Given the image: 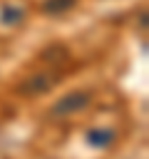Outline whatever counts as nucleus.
Returning <instances> with one entry per match:
<instances>
[{"label": "nucleus", "instance_id": "1", "mask_svg": "<svg viewBox=\"0 0 149 159\" xmlns=\"http://www.w3.org/2000/svg\"><path fill=\"white\" fill-rule=\"evenodd\" d=\"M89 104V94L87 92H70V94H65L60 102H55L52 104V109H50V114L52 117H67V114H77L79 109H84Z\"/></svg>", "mask_w": 149, "mask_h": 159}, {"label": "nucleus", "instance_id": "2", "mask_svg": "<svg viewBox=\"0 0 149 159\" xmlns=\"http://www.w3.org/2000/svg\"><path fill=\"white\" fill-rule=\"evenodd\" d=\"M52 84H55V77L52 75H32V77L22 80L17 89L22 94H45V92L52 89Z\"/></svg>", "mask_w": 149, "mask_h": 159}, {"label": "nucleus", "instance_id": "3", "mask_svg": "<svg viewBox=\"0 0 149 159\" xmlns=\"http://www.w3.org/2000/svg\"><path fill=\"white\" fill-rule=\"evenodd\" d=\"M114 129H89L87 132V144H92V147H109L112 142H114Z\"/></svg>", "mask_w": 149, "mask_h": 159}, {"label": "nucleus", "instance_id": "4", "mask_svg": "<svg viewBox=\"0 0 149 159\" xmlns=\"http://www.w3.org/2000/svg\"><path fill=\"white\" fill-rule=\"evenodd\" d=\"M74 2L77 0H45L42 2V12H47V15H62V12L72 10Z\"/></svg>", "mask_w": 149, "mask_h": 159}, {"label": "nucleus", "instance_id": "5", "mask_svg": "<svg viewBox=\"0 0 149 159\" xmlns=\"http://www.w3.org/2000/svg\"><path fill=\"white\" fill-rule=\"evenodd\" d=\"M22 17H25V12L15 5H2L0 7V20L5 25H17V22H22Z\"/></svg>", "mask_w": 149, "mask_h": 159}, {"label": "nucleus", "instance_id": "6", "mask_svg": "<svg viewBox=\"0 0 149 159\" xmlns=\"http://www.w3.org/2000/svg\"><path fill=\"white\" fill-rule=\"evenodd\" d=\"M67 57H70V52H67L62 45H50V47L42 50V60H45V62H62V60H67Z\"/></svg>", "mask_w": 149, "mask_h": 159}]
</instances>
